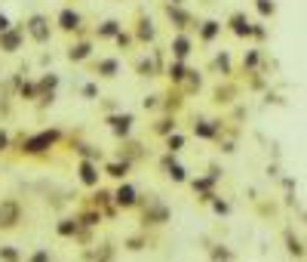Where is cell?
<instances>
[{"label": "cell", "instance_id": "cell-2", "mask_svg": "<svg viewBox=\"0 0 307 262\" xmlns=\"http://www.w3.org/2000/svg\"><path fill=\"white\" fill-rule=\"evenodd\" d=\"M59 25H62L65 31H74V28H80V15H77L74 9H62V12H59Z\"/></svg>", "mask_w": 307, "mask_h": 262}, {"label": "cell", "instance_id": "cell-7", "mask_svg": "<svg viewBox=\"0 0 307 262\" xmlns=\"http://www.w3.org/2000/svg\"><path fill=\"white\" fill-rule=\"evenodd\" d=\"M258 12H261V15H274V12H277V3H274V0H258Z\"/></svg>", "mask_w": 307, "mask_h": 262}, {"label": "cell", "instance_id": "cell-4", "mask_svg": "<svg viewBox=\"0 0 307 262\" xmlns=\"http://www.w3.org/2000/svg\"><path fill=\"white\" fill-rule=\"evenodd\" d=\"M0 43H3V49H15V46H19V31H3V34H0Z\"/></svg>", "mask_w": 307, "mask_h": 262}, {"label": "cell", "instance_id": "cell-12", "mask_svg": "<svg viewBox=\"0 0 307 262\" xmlns=\"http://www.w3.org/2000/svg\"><path fill=\"white\" fill-rule=\"evenodd\" d=\"M138 34H141V37H144V40H151V37H154V28H151V22H141V28H138Z\"/></svg>", "mask_w": 307, "mask_h": 262}, {"label": "cell", "instance_id": "cell-8", "mask_svg": "<svg viewBox=\"0 0 307 262\" xmlns=\"http://www.w3.org/2000/svg\"><path fill=\"white\" fill-rule=\"evenodd\" d=\"M99 34H102V37H111V34H120V22H104Z\"/></svg>", "mask_w": 307, "mask_h": 262}, {"label": "cell", "instance_id": "cell-1", "mask_svg": "<svg viewBox=\"0 0 307 262\" xmlns=\"http://www.w3.org/2000/svg\"><path fill=\"white\" fill-rule=\"evenodd\" d=\"M31 34H34V37H37V40H46L49 37V28H46V19H43V15H31Z\"/></svg>", "mask_w": 307, "mask_h": 262}, {"label": "cell", "instance_id": "cell-13", "mask_svg": "<svg viewBox=\"0 0 307 262\" xmlns=\"http://www.w3.org/2000/svg\"><path fill=\"white\" fill-rule=\"evenodd\" d=\"M120 201H123V204H132V188H123V191H120Z\"/></svg>", "mask_w": 307, "mask_h": 262}, {"label": "cell", "instance_id": "cell-11", "mask_svg": "<svg viewBox=\"0 0 307 262\" xmlns=\"http://www.w3.org/2000/svg\"><path fill=\"white\" fill-rule=\"evenodd\" d=\"M46 142H49V136H37V139H34V142L28 145V151H40V148H43Z\"/></svg>", "mask_w": 307, "mask_h": 262}, {"label": "cell", "instance_id": "cell-6", "mask_svg": "<svg viewBox=\"0 0 307 262\" xmlns=\"http://www.w3.org/2000/svg\"><path fill=\"white\" fill-rule=\"evenodd\" d=\"M188 46H191V40H188V37H175V43H172L175 56H188Z\"/></svg>", "mask_w": 307, "mask_h": 262}, {"label": "cell", "instance_id": "cell-5", "mask_svg": "<svg viewBox=\"0 0 307 262\" xmlns=\"http://www.w3.org/2000/svg\"><path fill=\"white\" fill-rule=\"evenodd\" d=\"M166 12H169V19H172L178 28H185V25H188V12H182L178 6H172V3H169V6H166Z\"/></svg>", "mask_w": 307, "mask_h": 262}, {"label": "cell", "instance_id": "cell-14", "mask_svg": "<svg viewBox=\"0 0 307 262\" xmlns=\"http://www.w3.org/2000/svg\"><path fill=\"white\" fill-rule=\"evenodd\" d=\"M3 31H9V19H6L3 12H0V34H3Z\"/></svg>", "mask_w": 307, "mask_h": 262}, {"label": "cell", "instance_id": "cell-3", "mask_svg": "<svg viewBox=\"0 0 307 262\" xmlns=\"http://www.w3.org/2000/svg\"><path fill=\"white\" fill-rule=\"evenodd\" d=\"M230 25H233V31H237L240 37H246V34L252 31V25H249V19H246L243 12H237V15H233V19H230Z\"/></svg>", "mask_w": 307, "mask_h": 262}, {"label": "cell", "instance_id": "cell-10", "mask_svg": "<svg viewBox=\"0 0 307 262\" xmlns=\"http://www.w3.org/2000/svg\"><path fill=\"white\" fill-rule=\"evenodd\" d=\"M86 56H89V46H86V43H80V46L71 49V59H86Z\"/></svg>", "mask_w": 307, "mask_h": 262}, {"label": "cell", "instance_id": "cell-9", "mask_svg": "<svg viewBox=\"0 0 307 262\" xmlns=\"http://www.w3.org/2000/svg\"><path fill=\"white\" fill-rule=\"evenodd\" d=\"M218 28H221L218 22H206V25H203V37H206V40H212L215 34H218Z\"/></svg>", "mask_w": 307, "mask_h": 262}, {"label": "cell", "instance_id": "cell-15", "mask_svg": "<svg viewBox=\"0 0 307 262\" xmlns=\"http://www.w3.org/2000/svg\"><path fill=\"white\" fill-rule=\"evenodd\" d=\"M178 3H182V0H172V6H178Z\"/></svg>", "mask_w": 307, "mask_h": 262}]
</instances>
